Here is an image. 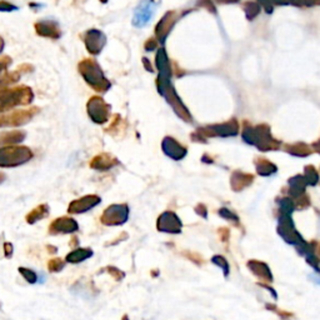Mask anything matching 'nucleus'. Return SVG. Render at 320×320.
<instances>
[{"mask_svg":"<svg viewBox=\"0 0 320 320\" xmlns=\"http://www.w3.org/2000/svg\"><path fill=\"white\" fill-rule=\"evenodd\" d=\"M34 100V91L28 85L0 86V114L19 107H28Z\"/></svg>","mask_w":320,"mask_h":320,"instance_id":"1","label":"nucleus"},{"mask_svg":"<svg viewBox=\"0 0 320 320\" xmlns=\"http://www.w3.org/2000/svg\"><path fill=\"white\" fill-rule=\"evenodd\" d=\"M78 72L83 80L93 90L98 93H105L110 88L109 80L105 78L102 68L90 58H84L78 63Z\"/></svg>","mask_w":320,"mask_h":320,"instance_id":"2","label":"nucleus"},{"mask_svg":"<svg viewBox=\"0 0 320 320\" xmlns=\"http://www.w3.org/2000/svg\"><path fill=\"white\" fill-rule=\"evenodd\" d=\"M34 153L25 145L0 147V168H18L29 163Z\"/></svg>","mask_w":320,"mask_h":320,"instance_id":"3","label":"nucleus"},{"mask_svg":"<svg viewBox=\"0 0 320 320\" xmlns=\"http://www.w3.org/2000/svg\"><path fill=\"white\" fill-rule=\"evenodd\" d=\"M40 113V108L29 107L25 109H14L0 114V128H19L27 125Z\"/></svg>","mask_w":320,"mask_h":320,"instance_id":"4","label":"nucleus"},{"mask_svg":"<svg viewBox=\"0 0 320 320\" xmlns=\"http://www.w3.org/2000/svg\"><path fill=\"white\" fill-rule=\"evenodd\" d=\"M86 113H88L89 119L94 124L103 125L107 123L110 115V107L109 104L104 102V99L99 95L91 96L86 103Z\"/></svg>","mask_w":320,"mask_h":320,"instance_id":"5","label":"nucleus"},{"mask_svg":"<svg viewBox=\"0 0 320 320\" xmlns=\"http://www.w3.org/2000/svg\"><path fill=\"white\" fill-rule=\"evenodd\" d=\"M81 40L85 45L86 51L90 55H99L104 49L107 43V37L98 29H89L81 34Z\"/></svg>","mask_w":320,"mask_h":320,"instance_id":"6","label":"nucleus"},{"mask_svg":"<svg viewBox=\"0 0 320 320\" xmlns=\"http://www.w3.org/2000/svg\"><path fill=\"white\" fill-rule=\"evenodd\" d=\"M129 210L126 205H110L103 213L100 222L104 225L115 227V225H121L128 220Z\"/></svg>","mask_w":320,"mask_h":320,"instance_id":"7","label":"nucleus"},{"mask_svg":"<svg viewBox=\"0 0 320 320\" xmlns=\"http://www.w3.org/2000/svg\"><path fill=\"white\" fill-rule=\"evenodd\" d=\"M34 30L37 35L46 39L58 40L62 37V29L60 24L54 19H41L38 20L34 24Z\"/></svg>","mask_w":320,"mask_h":320,"instance_id":"8","label":"nucleus"},{"mask_svg":"<svg viewBox=\"0 0 320 320\" xmlns=\"http://www.w3.org/2000/svg\"><path fill=\"white\" fill-rule=\"evenodd\" d=\"M102 203L100 197L95 194H89L84 195V197L75 199L73 201H70L69 206H68V213L77 215V214H84L86 211L91 210L93 208H95L96 205Z\"/></svg>","mask_w":320,"mask_h":320,"instance_id":"9","label":"nucleus"},{"mask_svg":"<svg viewBox=\"0 0 320 320\" xmlns=\"http://www.w3.org/2000/svg\"><path fill=\"white\" fill-rule=\"evenodd\" d=\"M79 230V224L75 219L70 216H62L53 220V223L49 227V234L59 235V234H73Z\"/></svg>","mask_w":320,"mask_h":320,"instance_id":"10","label":"nucleus"},{"mask_svg":"<svg viewBox=\"0 0 320 320\" xmlns=\"http://www.w3.org/2000/svg\"><path fill=\"white\" fill-rule=\"evenodd\" d=\"M117 163H118L117 159L113 158L112 155L102 153V154L95 155V157L89 161V166H90L91 169H94V170L104 171V170H108V169L113 168Z\"/></svg>","mask_w":320,"mask_h":320,"instance_id":"11","label":"nucleus"},{"mask_svg":"<svg viewBox=\"0 0 320 320\" xmlns=\"http://www.w3.org/2000/svg\"><path fill=\"white\" fill-rule=\"evenodd\" d=\"M27 138V131L24 130H10L0 133V147H9V145H19Z\"/></svg>","mask_w":320,"mask_h":320,"instance_id":"12","label":"nucleus"},{"mask_svg":"<svg viewBox=\"0 0 320 320\" xmlns=\"http://www.w3.org/2000/svg\"><path fill=\"white\" fill-rule=\"evenodd\" d=\"M50 213V209H49L48 204H40L37 208L33 209L30 213L27 214L25 216V220H27L28 224H35L37 222L41 220V219L46 218Z\"/></svg>","mask_w":320,"mask_h":320,"instance_id":"13","label":"nucleus"},{"mask_svg":"<svg viewBox=\"0 0 320 320\" xmlns=\"http://www.w3.org/2000/svg\"><path fill=\"white\" fill-rule=\"evenodd\" d=\"M91 256H93V250L91 249L78 248L68 254L67 258H65V262L72 263V264H78V263L84 262V260L91 258Z\"/></svg>","mask_w":320,"mask_h":320,"instance_id":"14","label":"nucleus"},{"mask_svg":"<svg viewBox=\"0 0 320 320\" xmlns=\"http://www.w3.org/2000/svg\"><path fill=\"white\" fill-rule=\"evenodd\" d=\"M65 265H67V262H65V260H63V259L60 258H55V259H51L50 262L48 263V269L49 272L51 273H59L64 269Z\"/></svg>","mask_w":320,"mask_h":320,"instance_id":"15","label":"nucleus"},{"mask_svg":"<svg viewBox=\"0 0 320 320\" xmlns=\"http://www.w3.org/2000/svg\"><path fill=\"white\" fill-rule=\"evenodd\" d=\"M19 273L23 275L25 280H27L28 283L30 284H35L38 281V274L34 272V270H30L28 268H19Z\"/></svg>","mask_w":320,"mask_h":320,"instance_id":"16","label":"nucleus"},{"mask_svg":"<svg viewBox=\"0 0 320 320\" xmlns=\"http://www.w3.org/2000/svg\"><path fill=\"white\" fill-rule=\"evenodd\" d=\"M11 63H13V60H11L10 56L4 55L0 58V80L3 79L4 75L9 72L8 68L9 65H11Z\"/></svg>","mask_w":320,"mask_h":320,"instance_id":"17","label":"nucleus"},{"mask_svg":"<svg viewBox=\"0 0 320 320\" xmlns=\"http://www.w3.org/2000/svg\"><path fill=\"white\" fill-rule=\"evenodd\" d=\"M16 10H19V6L14 5L8 0H0V13H13Z\"/></svg>","mask_w":320,"mask_h":320,"instance_id":"18","label":"nucleus"},{"mask_svg":"<svg viewBox=\"0 0 320 320\" xmlns=\"http://www.w3.org/2000/svg\"><path fill=\"white\" fill-rule=\"evenodd\" d=\"M4 253H5V258H11L13 256V245L10 243L4 244Z\"/></svg>","mask_w":320,"mask_h":320,"instance_id":"19","label":"nucleus"},{"mask_svg":"<svg viewBox=\"0 0 320 320\" xmlns=\"http://www.w3.org/2000/svg\"><path fill=\"white\" fill-rule=\"evenodd\" d=\"M4 48H5V41H4V39L1 37H0V54L3 53Z\"/></svg>","mask_w":320,"mask_h":320,"instance_id":"20","label":"nucleus"},{"mask_svg":"<svg viewBox=\"0 0 320 320\" xmlns=\"http://www.w3.org/2000/svg\"><path fill=\"white\" fill-rule=\"evenodd\" d=\"M310 278H312L315 284L320 285V277H318V275H310Z\"/></svg>","mask_w":320,"mask_h":320,"instance_id":"21","label":"nucleus"},{"mask_svg":"<svg viewBox=\"0 0 320 320\" xmlns=\"http://www.w3.org/2000/svg\"><path fill=\"white\" fill-rule=\"evenodd\" d=\"M5 179H6L5 174H4V173H0V184H1V183H3L4 180H5Z\"/></svg>","mask_w":320,"mask_h":320,"instance_id":"22","label":"nucleus"}]
</instances>
